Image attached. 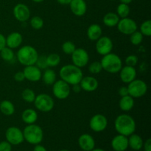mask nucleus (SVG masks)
I'll return each mask as SVG.
<instances>
[{"label":"nucleus","mask_w":151,"mask_h":151,"mask_svg":"<svg viewBox=\"0 0 151 151\" xmlns=\"http://www.w3.org/2000/svg\"><path fill=\"white\" fill-rule=\"evenodd\" d=\"M52 86V93L57 99L65 100L70 94V85L63 80L56 81Z\"/></svg>","instance_id":"obj_8"},{"label":"nucleus","mask_w":151,"mask_h":151,"mask_svg":"<svg viewBox=\"0 0 151 151\" xmlns=\"http://www.w3.org/2000/svg\"><path fill=\"white\" fill-rule=\"evenodd\" d=\"M78 145L83 151H91L95 147V141L92 136L83 134L78 138Z\"/></svg>","instance_id":"obj_16"},{"label":"nucleus","mask_w":151,"mask_h":151,"mask_svg":"<svg viewBox=\"0 0 151 151\" xmlns=\"http://www.w3.org/2000/svg\"><path fill=\"white\" fill-rule=\"evenodd\" d=\"M75 49H76L75 44L72 41H65L62 44V50H63V52L66 55H72L73 52L75 50Z\"/></svg>","instance_id":"obj_36"},{"label":"nucleus","mask_w":151,"mask_h":151,"mask_svg":"<svg viewBox=\"0 0 151 151\" xmlns=\"http://www.w3.org/2000/svg\"><path fill=\"white\" fill-rule=\"evenodd\" d=\"M38 55H39L37 50L33 47L29 45L22 47L16 54L18 61L25 66L35 65Z\"/></svg>","instance_id":"obj_3"},{"label":"nucleus","mask_w":151,"mask_h":151,"mask_svg":"<svg viewBox=\"0 0 151 151\" xmlns=\"http://www.w3.org/2000/svg\"><path fill=\"white\" fill-rule=\"evenodd\" d=\"M59 151H69V150H66V149H63V150H59Z\"/></svg>","instance_id":"obj_51"},{"label":"nucleus","mask_w":151,"mask_h":151,"mask_svg":"<svg viewBox=\"0 0 151 151\" xmlns=\"http://www.w3.org/2000/svg\"><path fill=\"white\" fill-rule=\"evenodd\" d=\"M139 151H140V150H139Z\"/></svg>","instance_id":"obj_53"},{"label":"nucleus","mask_w":151,"mask_h":151,"mask_svg":"<svg viewBox=\"0 0 151 151\" xmlns=\"http://www.w3.org/2000/svg\"><path fill=\"white\" fill-rule=\"evenodd\" d=\"M108 125V119L104 115L97 114L94 115L89 121V127L94 132H102Z\"/></svg>","instance_id":"obj_13"},{"label":"nucleus","mask_w":151,"mask_h":151,"mask_svg":"<svg viewBox=\"0 0 151 151\" xmlns=\"http://www.w3.org/2000/svg\"><path fill=\"white\" fill-rule=\"evenodd\" d=\"M35 66L39 68L40 69H45L48 67L47 63V56L46 55H38V59L35 62Z\"/></svg>","instance_id":"obj_38"},{"label":"nucleus","mask_w":151,"mask_h":151,"mask_svg":"<svg viewBox=\"0 0 151 151\" xmlns=\"http://www.w3.org/2000/svg\"><path fill=\"white\" fill-rule=\"evenodd\" d=\"M6 141L12 145H18L24 141L23 131L17 127H10L5 132Z\"/></svg>","instance_id":"obj_9"},{"label":"nucleus","mask_w":151,"mask_h":151,"mask_svg":"<svg viewBox=\"0 0 151 151\" xmlns=\"http://www.w3.org/2000/svg\"><path fill=\"white\" fill-rule=\"evenodd\" d=\"M71 55L72 63L79 68L86 66L89 61L88 53L83 48H76Z\"/></svg>","instance_id":"obj_10"},{"label":"nucleus","mask_w":151,"mask_h":151,"mask_svg":"<svg viewBox=\"0 0 151 151\" xmlns=\"http://www.w3.org/2000/svg\"><path fill=\"white\" fill-rule=\"evenodd\" d=\"M24 75L25 79L31 82H37L41 79V69L37 67L35 65H30V66H27L24 69Z\"/></svg>","instance_id":"obj_15"},{"label":"nucleus","mask_w":151,"mask_h":151,"mask_svg":"<svg viewBox=\"0 0 151 151\" xmlns=\"http://www.w3.org/2000/svg\"><path fill=\"white\" fill-rule=\"evenodd\" d=\"M103 30L101 27L97 24H93L88 27L87 29V36L91 41H96L101 37Z\"/></svg>","instance_id":"obj_23"},{"label":"nucleus","mask_w":151,"mask_h":151,"mask_svg":"<svg viewBox=\"0 0 151 151\" xmlns=\"http://www.w3.org/2000/svg\"><path fill=\"white\" fill-rule=\"evenodd\" d=\"M14 80L17 82H23L25 80L23 72H18L14 75Z\"/></svg>","instance_id":"obj_41"},{"label":"nucleus","mask_w":151,"mask_h":151,"mask_svg":"<svg viewBox=\"0 0 151 151\" xmlns=\"http://www.w3.org/2000/svg\"><path fill=\"white\" fill-rule=\"evenodd\" d=\"M35 108L41 112H50L52 110L55 106V102L51 96L47 94H40L35 97L34 100Z\"/></svg>","instance_id":"obj_7"},{"label":"nucleus","mask_w":151,"mask_h":151,"mask_svg":"<svg viewBox=\"0 0 151 151\" xmlns=\"http://www.w3.org/2000/svg\"><path fill=\"white\" fill-rule=\"evenodd\" d=\"M59 75L61 80L72 86L79 84L83 77L81 68L74 64H67L62 66L59 72Z\"/></svg>","instance_id":"obj_2"},{"label":"nucleus","mask_w":151,"mask_h":151,"mask_svg":"<svg viewBox=\"0 0 151 151\" xmlns=\"http://www.w3.org/2000/svg\"><path fill=\"white\" fill-rule=\"evenodd\" d=\"M116 26H117L118 30L121 33L127 35H130L131 34H132L133 32L137 31V28H138L137 22L128 17L119 19Z\"/></svg>","instance_id":"obj_11"},{"label":"nucleus","mask_w":151,"mask_h":151,"mask_svg":"<svg viewBox=\"0 0 151 151\" xmlns=\"http://www.w3.org/2000/svg\"><path fill=\"white\" fill-rule=\"evenodd\" d=\"M32 1H33L34 2H36V3H40V2H42V1H44V0H32Z\"/></svg>","instance_id":"obj_50"},{"label":"nucleus","mask_w":151,"mask_h":151,"mask_svg":"<svg viewBox=\"0 0 151 151\" xmlns=\"http://www.w3.org/2000/svg\"><path fill=\"white\" fill-rule=\"evenodd\" d=\"M140 32L143 36L150 37L151 35V21L146 20L140 26Z\"/></svg>","instance_id":"obj_33"},{"label":"nucleus","mask_w":151,"mask_h":151,"mask_svg":"<svg viewBox=\"0 0 151 151\" xmlns=\"http://www.w3.org/2000/svg\"><path fill=\"white\" fill-rule=\"evenodd\" d=\"M103 70V67H102L101 63L99 61H94L91 63H90L89 66H88V71H89L90 73L94 74H99L100 72H101V71Z\"/></svg>","instance_id":"obj_37"},{"label":"nucleus","mask_w":151,"mask_h":151,"mask_svg":"<svg viewBox=\"0 0 151 151\" xmlns=\"http://www.w3.org/2000/svg\"><path fill=\"white\" fill-rule=\"evenodd\" d=\"M145 151H151V139H147L145 142L143 143V147Z\"/></svg>","instance_id":"obj_43"},{"label":"nucleus","mask_w":151,"mask_h":151,"mask_svg":"<svg viewBox=\"0 0 151 151\" xmlns=\"http://www.w3.org/2000/svg\"><path fill=\"white\" fill-rule=\"evenodd\" d=\"M128 139V147H131L132 150L135 151H139L141 150L143 147V142L142 138L139 135L136 134H132L129 136Z\"/></svg>","instance_id":"obj_22"},{"label":"nucleus","mask_w":151,"mask_h":151,"mask_svg":"<svg viewBox=\"0 0 151 151\" xmlns=\"http://www.w3.org/2000/svg\"><path fill=\"white\" fill-rule=\"evenodd\" d=\"M72 0H57L58 2L63 5H66V4H69Z\"/></svg>","instance_id":"obj_47"},{"label":"nucleus","mask_w":151,"mask_h":151,"mask_svg":"<svg viewBox=\"0 0 151 151\" xmlns=\"http://www.w3.org/2000/svg\"><path fill=\"white\" fill-rule=\"evenodd\" d=\"M0 111L5 116H11L15 112V106L10 100H3L0 103Z\"/></svg>","instance_id":"obj_27"},{"label":"nucleus","mask_w":151,"mask_h":151,"mask_svg":"<svg viewBox=\"0 0 151 151\" xmlns=\"http://www.w3.org/2000/svg\"><path fill=\"white\" fill-rule=\"evenodd\" d=\"M23 38L22 34L18 32H13L6 38V46L10 49L18 48L22 44Z\"/></svg>","instance_id":"obj_21"},{"label":"nucleus","mask_w":151,"mask_h":151,"mask_svg":"<svg viewBox=\"0 0 151 151\" xmlns=\"http://www.w3.org/2000/svg\"><path fill=\"white\" fill-rule=\"evenodd\" d=\"M30 26L34 29H41L44 27V20L39 16H33L30 19Z\"/></svg>","instance_id":"obj_35"},{"label":"nucleus","mask_w":151,"mask_h":151,"mask_svg":"<svg viewBox=\"0 0 151 151\" xmlns=\"http://www.w3.org/2000/svg\"><path fill=\"white\" fill-rule=\"evenodd\" d=\"M91 151H106L102 148H94Z\"/></svg>","instance_id":"obj_49"},{"label":"nucleus","mask_w":151,"mask_h":151,"mask_svg":"<svg viewBox=\"0 0 151 151\" xmlns=\"http://www.w3.org/2000/svg\"><path fill=\"white\" fill-rule=\"evenodd\" d=\"M136 122L134 118L126 114L119 115L114 121V128L121 135L129 137L136 131Z\"/></svg>","instance_id":"obj_1"},{"label":"nucleus","mask_w":151,"mask_h":151,"mask_svg":"<svg viewBox=\"0 0 151 151\" xmlns=\"http://www.w3.org/2000/svg\"><path fill=\"white\" fill-rule=\"evenodd\" d=\"M41 78L46 85H53L56 81V73L52 69H47L42 74Z\"/></svg>","instance_id":"obj_28"},{"label":"nucleus","mask_w":151,"mask_h":151,"mask_svg":"<svg viewBox=\"0 0 151 151\" xmlns=\"http://www.w3.org/2000/svg\"><path fill=\"white\" fill-rule=\"evenodd\" d=\"M72 90L75 93H79L81 90L80 84H75V85L72 86Z\"/></svg>","instance_id":"obj_46"},{"label":"nucleus","mask_w":151,"mask_h":151,"mask_svg":"<svg viewBox=\"0 0 151 151\" xmlns=\"http://www.w3.org/2000/svg\"><path fill=\"white\" fill-rule=\"evenodd\" d=\"M131 36H130V41L131 43L133 45H139L143 41V35L139 32V31H135L134 32H133L132 34H131Z\"/></svg>","instance_id":"obj_34"},{"label":"nucleus","mask_w":151,"mask_h":151,"mask_svg":"<svg viewBox=\"0 0 151 151\" xmlns=\"http://www.w3.org/2000/svg\"><path fill=\"white\" fill-rule=\"evenodd\" d=\"M35 94L33 90L30 88H25L22 93V97L27 103H33L35 99Z\"/></svg>","instance_id":"obj_32"},{"label":"nucleus","mask_w":151,"mask_h":151,"mask_svg":"<svg viewBox=\"0 0 151 151\" xmlns=\"http://www.w3.org/2000/svg\"><path fill=\"white\" fill-rule=\"evenodd\" d=\"M119 78L125 83L128 84L137 78V70L133 66H125L119 71Z\"/></svg>","instance_id":"obj_17"},{"label":"nucleus","mask_w":151,"mask_h":151,"mask_svg":"<svg viewBox=\"0 0 151 151\" xmlns=\"http://www.w3.org/2000/svg\"><path fill=\"white\" fill-rule=\"evenodd\" d=\"M100 63L103 69L111 74L117 73L122 67V60L114 53L110 52L106 55H103Z\"/></svg>","instance_id":"obj_5"},{"label":"nucleus","mask_w":151,"mask_h":151,"mask_svg":"<svg viewBox=\"0 0 151 151\" xmlns=\"http://www.w3.org/2000/svg\"><path fill=\"white\" fill-rule=\"evenodd\" d=\"M24 139L30 145H38L42 142L44 132L39 125L34 124L27 125L23 131Z\"/></svg>","instance_id":"obj_4"},{"label":"nucleus","mask_w":151,"mask_h":151,"mask_svg":"<svg viewBox=\"0 0 151 151\" xmlns=\"http://www.w3.org/2000/svg\"><path fill=\"white\" fill-rule=\"evenodd\" d=\"M111 1H115V0H111Z\"/></svg>","instance_id":"obj_52"},{"label":"nucleus","mask_w":151,"mask_h":151,"mask_svg":"<svg viewBox=\"0 0 151 151\" xmlns=\"http://www.w3.org/2000/svg\"><path fill=\"white\" fill-rule=\"evenodd\" d=\"M119 106L121 110L123 111H130L134 106V98L130 95L122 97L119 102Z\"/></svg>","instance_id":"obj_25"},{"label":"nucleus","mask_w":151,"mask_h":151,"mask_svg":"<svg viewBox=\"0 0 151 151\" xmlns=\"http://www.w3.org/2000/svg\"><path fill=\"white\" fill-rule=\"evenodd\" d=\"M118 93H119V96L121 97H124V96L129 95L128 94V90L127 86H122L119 88V91H118Z\"/></svg>","instance_id":"obj_42"},{"label":"nucleus","mask_w":151,"mask_h":151,"mask_svg":"<svg viewBox=\"0 0 151 151\" xmlns=\"http://www.w3.org/2000/svg\"><path fill=\"white\" fill-rule=\"evenodd\" d=\"M22 119L27 125L34 124L38 119V114L32 109H27L22 112Z\"/></svg>","instance_id":"obj_24"},{"label":"nucleus","mask_w":151,"mask_h":151,"mask_svg":"<svg viewBox=\"0 0 151 151\" xmlns=\"http://www.w3.org/2000/svg\"><path fill=\"white\" fill-rule=\"evenodd\" d=\"M12 145L7 141H2L0 142V151H11Z\"/></svg>","instance_id":"obj_40"},{"label":"nucleus","mask_w":151,"mask_h":151,"mask_svg":"<svg viewBox=\"0 0 151 151\" xmlns=\"http://www.w3.org/2000/svg\"><path fill=\"white\" fill-rule=\"evenodd\" d=\"M0 55H1V58L5 61H11L14 58L15 55L13 51V49L9 48L6 46L0 51Z\"/></svg>","instance_id":"obj_29"},{"label":"nucleus","mask_w":151,"mask_h":151,"mask_svg":"<svg viewBox=\"0 0 151 151\" xmlns=\"http://www.w3.org/2000/svg\"><path fill=\"white\" fill-rule=\"evenodd\" d=\"M128 90V94L133 98L142 97L147 91V85L142 80H134L128 83L127 86Z\"/></svg>","instance_id":"obj_6"},{"label":"nucleus","mask_w":151,"mask_h":151,"mask_svg":"<svg viewBox=\"0 0 151 151\" xmlns=\"http://www.w3.org/2000/svg\"><path fill=\"white\" fill-rule=\"evenodd\" d=\"M13 16L15 19L20 22H25L30 17V10L24 4L19 3L13 8Z\"/></svg>","instance_id":"obj_14"},{"label":"nucleus","mask_w":151,"mask_h":151,"mask_svg":"<svg viewBox=\"0 0 151 151\" xmlns=\"http://www.w3.org/2000/svg\"><path fill=\"white\" fill-rule=\"evenodd\" d=\"M60 63V57L56 53H52L47 56V63L48 67H55Z\"/></svg>","instance_id":"obj_30"},{"label":"nucleus","mask_w":151,"mask_h":151,"mask_svg":"<svg viewBox=\"0 0 151 151\" xmlns=\"http://www.w3.org/2000/svg\"><path fill=\"white\" fill-rule=\"evenodd\" d=\"M81 89L87 92H91L98 88V81L94 77L92 76H86L83 77L82 80L80 82Z\"/></svg>","instance_id":"obj_18"},{"label":"nucleus","mask_w":151,"mask_h":151,"mask_svg":"<svg viewBox=\"0 0 151 151\" xmlns=\"http://www.w3.org/2000/svg\"><path fill=\"white\" fill-rule=\"evenodd\" d=\"M113 41L109 37L103 36L96 41V51L101 55H106L111 52L113 50Z\"/></svg>","instance_id":"obj_12"},{"label":"nucleus","mask_w":151,"mask_h":151,"mask_svg":"<svg viewBox=\"0 0 151 151\" xmlns=\"http://www.w3.org/2000/svg\"><path fill=\"white\" fill-rule=\"evenodd\" d=\"M111 147L114 151H125L128 147V137L118 134L111 140Z\"/></svg>","instance_id":"obj_19"},{"label":"nucleus","mask_w":151,"mask_h":151,"mask_svg":"<svg viewBox=\"0 0 151 151\" xmlns=\"http://www.w3.org/2000/svg\"><path fill=\"white\" fill-rule=\"evenodd\" d=\"M138 57L137 55H128L125 58V64H126V66L134 67L138 63Z\"/></svg>","instance_id":"obj_39"},{"label":"nucleus","mask_w":151,"mask_h":151,"mask_svg":"<svg viewBox=\"0 0 151 151\" xmlns=\"http://www.w3.org/2000/svg\"><path fill=\"white\" fill-rule=\"evenodd\" d=\"M4 47H6V38L2 34L0 33V51Z\"/></svg>","instance_id":"obj_44"},{"label":"nucleus","mask_w":151,"mask_h":151,"mask_svg":"<svg viewBox=\"0 0 151 151\" xmlns=\"http://www.w3.org/2000/svg\"><path fill=\"white\" fill-rule=\"evenodd\" d=\"M133 0H119L120 3H122V4H129L130 3L132 2Z\"/></svg>","instance_id":"obj_48"},{"label":"nucleus","mask_w":151,"mask_h":151,"mask_svg":"<svg viewBox=\"0 0 151 151\" xmlns=\"http://www.w3.org/2000/svg\"><path fill=\"white\" fill-rule=\"evenodd\" d=\"M32 151H47V150L44 146L41 145L40 144H38V145H35V146L34 147L33 150Z\"/></svg>","instance_id":"obj_45"},{"label":"nucleus","mask_w":151,"mask_h":151,"mask_svg":"<svg viewBox=\"0 0 151 151\" xmlns=\"http://www.w3.org/2000/svg\"><path fill=\"white\" fill-rule=\"evenodd\" d=\"M69 6L72 13L76 16H83L86 13L87 5L84 0H72Z\"/></svg>","instance_id":"obj_20"},{"label":"nucleus","mask_w":151,"mask_h":151,"mask_svg":"<svg viewBox=\"0 0 151 151\" xmlns=\"http://www.w3.org/2000/svg\"><path fill=\"white\" fill-rule=\"evenodd\" d=\"M119 21V17L117 16V14L115 13H112V12L106 13L103 19L104 24L109 27H114L116 26Z\"/></svg>","instance_id":"obj_26"},{"label":"nucleus","mask_w":151,"mask_h":151,"mask_svg":"<svg viewBox=\"0 0 151 151\" xmlns=\"http://www.w3.org/2000/svg\"><path fill=\"white\" fill-rule=\"evenodd\" d=\"M130 13V7L128 4L120 3L116 8V14L121 19L128 17Z\"/></svg>","instance_id":"obj_31"}]
</instances>
